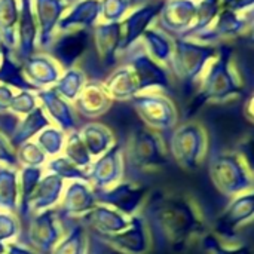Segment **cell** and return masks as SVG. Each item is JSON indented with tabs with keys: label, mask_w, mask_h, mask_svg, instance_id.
Here are the masks:
<instances>
[{
	"label": "cell",
	"mask_w": 254,
	"mask_h": 254,
	"mask_svg": "<svg viewBox=\"0 0 254 254\" xmlns=\"http://www.w3.org/2000/svg\"><path fill=\"white\" fill-rule=\"evenodd\" d=\"M141 216L152 243L161 250L183 252L207 234L202 208L190 195L153 192L146 198Z\"/></svg>",
	"instance_id": "obj_1"
},
{
	"label": "cell",
	"mask_w": 254,
	"mask_h": 254,
	"mask_svg": "<svg viewBox=\"0 0 254 254\" xmlns=\"http://www.w3.org/2000/svg\"><path fill=\"white\" fill-rule=\"evenodd\" d=\"M198 85V106L204 103H226L243 94L244 83L231 46H219L217 57L210 63Z\"/></svg>",
	"instance_id": "obj_2"
},
{
	"label": "cell",
	"mask_w": 254,
	"mask_h": 254,
	"mask_svg": "<svg viewBox=\"0 0 254 254\" xmlns=\"http://www.w3.org/2000/svg\"><path fill=\"white\" fill-rule=\"evenodd\" d=\"M210 179L216 189L234 198L254 189V174L237 150L219 152L210 161Z\"/></svg>",
	"instance_id": "obj_3"
},
{
	"label": "cell",
	"mask_w": 254,
	"mask_h": 254,
	"mask_svg": "<svg viewBox=\"0 0 254 254\" xmlns=\"http://www.w3.org/2000/svg\"><path fill=\"white\" fill-rule=\"evenodd\" d=\"M219 46L198 42L195 39H174V58L171 74L185 83H199L210 63L217 57Z\"/></svg>",
	"instance_id": "obj_4"
},
{
	"label": "cell",
	"mask_w": 254,
	"mask_h": 254,
	"mask_svg": "<svg viewBox=\"0 0 254 254\" xmlns=\"http://www.w3.org/2000/svg\"><path fill=\"white\" fill-rule=\"evenodd\" d=\"M171 158L185 170L199 168L208 152V134L199 122H186L177 125L168 138Z\"/></svg>",
	"instance_id": "obj_5"
},
{
	"label": "cell",
	"mask_w": 254,
	"mask_h": 254,
	"mask_svg": "<svg viewBox=\"0 0 254 254\" xmlns=\"http://www.w3.org/2000/svg\"><path fill=\"white\" fill-rule=\"evenodd\" d=\"M131 103L144 127L158 134H170L179 124L176 104L159 91L140 92L131 98Z\"/></svg>",
	"instance_id": "obj_6"
},
{
	"label": "cell",
	"mask_w": 254,
	"mask_h": 254,
	"mask_svg": "<svg viewBox=\"0 0 254 254\" xmlns=\"http://www.w3.org/2000/svg\"><path fill=\"white\" fill-rule=\"evenodd\" d=\"M64 237V228L57 208L33 213L27 217V229L22 234V244L36 254H52Z\"/></svg>",
	"instance_id": "obj_7"
},
{
	"label": "cell",
	"mask_w": 254,
	"mask_h": 254,
	"mask_svg": "<svg viewBox=\"0 0 254 254\" xmlns=\"http://www.w3.org/2000/svg\"><path fill=\"white\" fill-rule=\"evenodd\" d=\"M125 156L131 165L141 171L158 170L168 162V150L161 134L146 127L137 128L131 134Z\"/></svg>",
	"instance_id": "obj_8"
},
{
	"label": "cell",
	"mask_w": 254,
	"mask_h": 254,
	"mask_svg": "<svg viewBox=\"0 0 254 254\" xmlns=\"http://www.w3.org/2000/svg\"><path fill=\"white\" fill-rule=\"evenodd\" d=\"M122 55H127V64L134 70L140 92L146 91H167L173 86V74L162 64L156 63L144 51L141 42L138 40L132 48L125 51Z\"/></svg>",
	"instance_id": "obj_9"
},
{
	"label": "cell",
	"mask_w": 254,
	"mask_h": 254,
	"mask_svg": "<svg viewBox=\"0 0 254 254\" xmlns=\"http://www.w3.org/2000/svg\"><path fill=\"white\" fill-rule=\"evenodd\" d=\"M95 196L98 204L109 205L129 217L141 210L146 198L149 196V188L138 182L121 180L109 189L95 190Z\"/></svg>",
	"instance_id": "obj_10"
},
{
	"label": "cell",
	"mask_w": 254,
	"mask_h": 254,
	"mask_svg": "<svg viewBox=\"0 0 254 254\" xmlns=\"http://www.w3.org/2000/svg\"><path fill=\"white\" fill-rule=\"evenodd\" d=\"M198 0H165L155 25L173 39L185 37L196 21Z\"/></svg>",
	"instance_id": "obj_11"
},
{
	"label": "cell",
	"mask_w": 254,
	"mask_h": 254,
	"mask_svg": "<svg viewBox=\"0 0 254 254\" xmlns=\"http://www.w3.org/2000/svg\"><path fill=\"white\" fill-rule=\"evenodd\" d=\"M125 168V149L116 143L104 152L100 158L94 159L86 170L88 182L94 190H104L119 183L124 179Z\"/></svg>",
	"instance_id": "obj_12"
},
{
	"label": "cell",
	"mask_w": 254,
	"mask_h": 254,
	"mask_svg": "<svg viewBox=\"0 0 254 254\" xmlns=\"http://www.w3.org/2000/svg\"><path fill=\"white\" fill-rule=\"evenodd\" d=\"M161 0H150L140 6L132 7L125 18L119 22L121 25V55L132 48L144 34V31L155 25L159 10L162 7Z\"/></svg>",
	"instance_id": "obj_13"
},
{
	"label": "cell",
	"mask_w": 254,
	"mask_h": 254,
	"mask_svg": "<svg viewBox=\"0 0 254 254\" xmlns=\"http://www.w3.org/2000/svg\"><path fill=\"white\" fill-rule=\"evenodd\" d=\"M231 199L213 231L225 241H232L240 228L254 220V189Z\"/></svg>",
	"instance_id": "obj_14"
},
{
	"label": "cell",
	"mask_w": 254,
	"mask_h": 254,
	"mask_svg": "<svg viewBox=\"0 0 254 254\" xmlns=\"http://www.w3.org/2000/svg\"><path fill=\"white\" fill-rule=\"evenodd\" d=\"M252 19L253 18L250 15L238 13L232 9L223 7L207 30L201 31L199 34H196L195 37H190V39H195V40L204 42V43L217 45V42L243 36L244 31L247 30L249 24L252 22Z\"/></svg>",
	"instance_id": "obj_15"
},
{
	"label": "cell",
	"mask_w": 254,
	"mask_h": 254,
	"mask_svg": "<svg viewBox=\"0 0 254 254\" xmlns=\"http://www.w3.org/2000/svg\"><path fill=\"white\" fill-rule=\"evenodd\" d=\"M103 240L121 254H146L152 246L149 229L141 214L129 216L128 226L124 231Z\"/></svg>",
	"instance_id": "obj_16"
},
{
	"label": "cell",
	"mask_w": 254,
	"mask_h": 254,
	"mask_svg": "<svg viewBox=\"0 0 254 254\" xmlns=\"http://www.w3.org/2000/svg\"><path fill=\"white\" fill-rule=\"evenodd\" d=\"M21 71L34 91H39L52 88L61 77L64 68L55 57L36 52L21 63Z\"/></svg>",
	"instance_id": "obj_17"
},
{
	"label": "cell",
	"mask_w": 254,
	"mask_h": 254,
	"mask_svg": "<svg viewBox=\"0 0 254 254\" xmlns=\"http://www.w3.org/2000/svg\"><path fill=\"white\" fill-rule=\"evenodd\" d=\"M39 49V27L33 0H19V18L16 25V46L13 58L21 64Z\"/></svg>",
	"instance_id": "obj_18"
},
{
	"label": "cell",
	"mask_w": 254,
	"mask_h": 254,
	"mask_svg": "<svg viewBox=\"0 0 254 254\" xmlns=\"http://www.w3.org/2000/svg\"><path fill=\"white\" fill-rule=\"evenodd\" d=\"M33 6L39 27V48L51 49L57 39L58 22L70 3L67 0H33Z\"/></svg>",
	"instance_id": "obj_19"
},
{
	"label": "cell",
	"mask_w": 254,
	"mask_h": 254,
	"mask_svg": "<svg viewBox=\"0 0 254 254\" xmlns=\"http://www.w3.org/2000/svg\"><path fill=\"white\" fill-rule=\"evenodd\" d=\"M95 190L88 182H67L57 211L67 219H79L97 205Z\"/></svg>",
	"instance_id": "obj_20"
},
{
	"label": "cell",
	"mask_w": 254,
	"mask_h": 254,
	"mask_svg": "<svg viewBox=\"0 0 254 254\" xmlns=\"http://www.w3.org/2000/svg\"><path fill=\"white\" fill-rule=\"evenodd\" d=\"M128 220L129 217L104 204H97L92 210L77 219L86 231L97 234L100 238H107L124 231L128 226Z\"/></svg>",
	"instance_id": "obj_21"
},
{
	"label": "cell",
	"mask_w": 254,
	"mask_h": 254,
	"mask_svg": "<svg viewBox=\"0 0 254 254\" xmlns=\"http://www.w3.org/2000/svg\"><path fill=\"white\" fill-rule=\"evenodd\" d=\"M36 95L39 100V106L43 109L52 125L58 127L64 132L76 129V110L71 103L58 95L54 88L39 89L36 91Z\"/></svg>",
	"instance_id": "obj_22"
},
{
	"label": "cell",
	"mask_w": 254,
	"mask_h": 254,
	"mask_svg": "<svg viewBox=\"0 0 254 254\" xmlns=\"http://www.w3.org/2000/svg\"><path fill=\"white\" fill-rule=\"evenodd\" d=\"M100 0H76L58 22L60 33H71L82 28H94L100 22Z\"/></svg>",
	"instance_id": "obj_23"
},
{
	"label": "cell",
	"mask_w": 254,
	"mask_h": 254,
	"mask_svg": "<svg viewBox=\"0 0 254 254\" xmlns=\"http://www.w3.org/2000/svg\"><path fill=\"white\" fill-rule=\"evenodd\" d=\"M112 103L113 100L109 97L101 82L88 80L73 101V107L83 118L95 119L103 116L112 107Z\"/></svg>",
	"instance_id": "obj_24"
},
{
	"label": "cell",
	"mask_w": 254,
	"mask_h": 254,
	"mask_svg": "<svg viewBox=\"0 0 254 254\" xmlns=\"http://www.w3.org/2000/svg\"><path fill=\"white\" fill-rule=\"evenodd\" d=\"M64 186H65V182L61 177L52 173H45L33 196L30 198V202L27 207V217L33 213H40L45 210L57 208V205L61 201Z\"/></svg>",
	"instance_id": "obj_25"
},
{
	"label": "cell",
	"mask_w": 254,
	"mask_h": 254,
	"mask_svg": "<svg viewBox=\"0 0 254 254\" xmlns=\"http://www.w3.org/2000/svg\"><path fill=\"white\" fill-rule=\"evenodd\" d=\"M94 42L100 61L112 65L121 57V25L119 22H98L94 27Z\"/></svg>",
	"instance_id": "obj_26"
},
{
	"label": "cell",
	"mask_w": 254,
	"mask_h": 254,
	"mask_svg": "<svg viewBox=\"0 0 254 254\" xmlns=\"http://www.w3.org/2000/svg\"><path fill=\"white\" fill-rule=\"evenodd\" d=\"M140 42L149 57L171 71L174 58V39L170 34L162 31L159 27L152 25L144 31Z\"/></svg>",
	"instance_id": "obj_27"
},
{
	"label": "cell",
	"mask_w": 254,
	"mask_h": 254,
	"mask_svg": "<svg viewBox=\"0 0 254 254\" xmlns=\"http://www.w3.org/2000/svg\"><path fill=\"white\" fill-rule=\"evenodd\" d=\"M103 86L113 101H127L140 94L134 70L127 63L116 67L103 82Z\"/></svg>",
	"instance_id": "obj_28"
},
{
	"label": "cell",
	"mask_w": 254,
	"mask_h": 254,
	"mask_svg": "<svg viewBox=\"0 0 254 254\" xmlns=\"http://www.w3.org/2000/svg\"><path fill=\"white\" fill-rule=\"evenodd\" d=\"M51 125V121L49 118L46 116V113L43 112V109L39 106L36 107L31 113L22 116L18 119L12 134L7 137V141L9 144L12 146V149L15 150L18 146H21L22 143L25 141H30V140H34L36 135L45 129L46 127Z\"/></svg>",
	"instance_id": "obj_29"
},
{
	"label": "cell",
	"mask_w": 254,
	"mask_h": 254,
	"mask_svg": "<svg viewBox=\"0 0 254 254\" xmlns=\"http://www.w3.org/2000/svg\"><path fill=\"white\" fill-rule=\"evenodd\" d=\"M79 132L92 159L100 158L104 152H107L115 144V135L112 129L103 124L89 122L83 125L79 129Z\"/></svg>",
	"instance_id": "obj_30"
},
{
	"label": "cell",
	"mask_w": 254,
	"mask_h": 254,
	"mask_svg": "<svg viewBox=\"0 0 254 254\" xmlns=\"http://www.w3.org/2000/svg\"><path fill=\"white\" fill-rule=\"evenodd\" d=\"M18 18L19 0H0V42L12 54L16 46Z\"/></svg>",
	"instance_id": "obj_31"
},
{
	"label": "cell",
	"mask_w": 254,
	"mask_h": 254,
	"mask_svg": "<svg viewBox=\"0 0 254 254\" xmlns=\"http://www.w3.org/2000/svg\"><path fill=\"white\" fill-rule=\"evenodd\" d=\"M45 174L43 167H21L18 171V185H19V202L16 214L21 219H27V207L30 198L33 196L39 182Z\"/></svg>",
	"instance_id": "obj_32"
},
{
	"label": "cell",
	"mask_w": 254,
	"mask_h": 254,
	"mask_svg": "<svg viewBox=\"0 0 254 254\" xmlns=\"http://www.w3.org/2000/svg\"><path fill=\"white\" fill-rule=\"evenodd\" d=\"M19 202L18 170L0 167V211L15 213Z\"/></svg>",
	"instance_id": "obj_33"
},
{
	"label": "cell",
	"mask_w": 254,
	"mask_h": 254,
	"mask_svg": "<svg viewBox=\"0 0 254 254\" xmlns=\"http://www.w3.org/2000/svg\"><path fill=\"white\" fill-rule=\"evenodd\" d=\"M86 74L77 68V67H67L61 77L58 79V82L52 86L58 95H61L64 100H67L68 103L73 104V101L76 100V97L79 95V92L82 91V88L86 83Z\"/></svg>",
	"instance_id": "obj_34"
},
{
	"label": "cell",
	"mask_w": 254,
	"mask_h": 254,
	"mask_svg": "<svg viewBox=\"0 0 254 254\" xmlns=\"http://www.w3.org/2000/svg\"><path fill=\"white\" fill-rule=\"evenodd\" d=\"M88 243V231L76 222L57 244L52 254H86Z\"/></svg>",
	"instance_id": "obj_35"
},
{
	"label": "cell",
	"mask_w": 254,
	"mask_h": 254,
	"mask_svg": "<svg viewBox=\"0 0 254 254\" xmlns=\"http://www.w3.org/2000/svg\"><path fill=\"white\" fill-rule=\"evenodd\" d=\"M68 161H71L76 167L82 168V170H88L92 164V158L80 137L79 129H73L70 132H67L65 135V143H64V149L63 153Z\"/></svg>",
	"instance_id": "obj_36"
},
{
	"label": "cell",
	"mask_w": 254,
	"mask_h": 254,
	"mask_svg": "<svg viewBox=\"0 0 254 254\" xmlns=\"http://www.w3.org/2000/svg\"><path fill=\"white\" fill-rule=\"evenodd\" d=\"M43 170H46V173H52V174L61 177L64 182H88V173L85 170L76 167L64 155H58L55 158L48 159Z\"/></svg>",
	"instance_id": "obj_37"
},
{
	"label": "cell",
	"mask_w": 254,
	"mask_h": 254,
	"mask_svg": "<svg viewBox=\"0 0 254 254\" xmlns=\"http://www.w3.org/2000/svg\"><path fill=\"white\" fill-rule=\"evenodd\" d=\"M65 135H67V132H64L63 129H60L58 127L51 124L49 127H46L45 129H42L36 135L34 141L39 144V147L51 159V158H55V156L63 153L64 143H65Z\"/></svg>",
	"instance_id": "obj_38"
},
{
	"label": "cell",
	"mask_w": 254,
	"mask_h": 254,
	"mask_svg": "<svg viewBox=\"0 0 254 254\" xmlns=\"http://www.w3.org/2000/svg\"><path fill=\"white\" fill-rule=\"evenodd\" d=\"M223 9L220 0H198V12H196V21L193 24V27L190 28V31L185 36L188 39L195 37L196 34H199L201 31L207 30L213 21L216 19V16L219 15V12Z\"/></svg>",
	"instance_id": "obj_39"
},
{
	"label": "cell",
	"mask_w": 254,
	"mask_h": 254,
	"mask_svg": "<svg viewBox=\"0 0 254 254\" xmlns=\"http://www.w3.org/2000/svg\"><path fill=\"white\" fill-rule=\"evenodd\" d=\"M201 240H202V250L205 254H253L249 246L225 241L220 237H217L214 232H207Z\"/></svg>",
	"instance_id": "obj_40"
},
{
	"label": "cell",
	"mask_w": 254,
	"mask_h": 254,
	"mask_svg": "<svg viewBox=\"0 0 254 254\" xmlns=\"http://www.w3.org/2000/svg\"><path fill=\"white\" fill-rule=\"evenodd\" d=\"M15 156L19 167H45L49 159L34 140L25 141L18 146L15 149Z\"/></svg>",
	"instance_id": "obj_41"
},
{
	"label": "cell",
	"mask_w": 254,
	"mask_h": 254,
	"mask_svg": "<svg viewBox=\"0 0 254 254\" xmlns=\"http://www.w3.org/2000/svg\"><path fill=\"white\" fill-rule=\"evenodd\" d=\"M100 22H121L132 9V0H100Z\"/></svg>",
	"instance_id": "obj_42"
},
{
	"label": "cell",
	"mask_w": 254,
	"mask_h": 254,
	"mask_svg": "<svg viewBox=\"0 0 254 254\" xmlns=\"http://www.w3.org/2000/svg\"><path fill=\"white\" fill-rule=\"evenodd\" d=\"M36 107H39V100L36 95V91H16L10 106H9V113L22 118L28 113H31Z\"/></svg>",
	"instance_id": "obj_43"
},
{
	"label": "cell",
	"mask_w": 254,
	"mask_h": 254,
	"mask_svg": "<svg viewBox=\"0 0 254 254\" xmlns=\"http://www.w3.org/2000/svg\"><path fill=\"white\" fill-rule=\"evenodd\" d=\"M21 235V225L15 213L0 211V240L3 243L15 241Z\"/></svg>",
	"instance_id": "obj_44"
},
{
	"label": "cell",
	"mask_w": 254,
	"mask_h": 254,
	"mask_svg": "<svg viewBox=\"0 0 254 254\" xmlns=\"http://www.w3.org/2000/svg\"><path fill=\"white\" fill-rule=\"evenodd\" d=\"M0 167H9V168H15V170L21 168L16 161L15 150L12 149L7 138L1 132H0Z\"/></svg>",
	"instance_id": "obj_45"
},
{
	"label": "cell",
	"mask_w": 254,
	"mask_h": 254,
	"mask_svg": "<svg viewBox=\"0 0 254 254\" xmlns=\"http://www.w3.org/2000/svg\"><path fill=\"white\" fill-rule=\"evenodd\" d=\"M15 92H16V89L0 82V115L9 113V106H10V101H12Z\"/></svg>",
	"instance_id": "obj_46"
},
{
	"label": "cell",
	"mask_w": 254,
	"mask_h": 254,
	"mask_svg": "<svg viewBox=\"0 0 254 254\" xmlns=\"http://www.w3.org/2000/svg\"><path fill=\"white\" fill-rule=\"evenodd\" d=\"M237 152L243 156V159L247 162L249 168L253 171L254 174V138L246 141V144L241 146V149H238Z\"/></svg>",
	"instance_id": "obj_47"
},
{
	"label": "cell",
	"mask_w": 254,
	"mask_h": 254,
	"mask_svg": "<svg viewBox=\"0 0 254 254\" xmlns=\"http://www.w3.org/2000/svg\"><path fill=\"white\" fill-rule=\"evenodd\" d=\"M228 9H232L238 13L250 15L252 12H254V0H235L234 4Z\"/></svg>",
	"instance_id": "obj_48"
},
{
	"label": "cell",
	"mask_w": 254,
	"mask_h": 254,
	"mask_svg": "<svg viewBox=\"0 0 254 254\" xmlns=\"http://www.w3.org/2000/svg\"><path fill=\"white\" fill-rule=\"evenodd\" d=\"M4 254H36L33 250H30L27 246H24L22 243H6V252Z\"/></svg>",
	"instance_id": "obj_49"
},
{
	"label": "cell",
	"mask_w": 254,
	"mask_h": 254,
	"mask_svg": "<svg viewBox=\"0 0 254 254\" xmlns=\"http://www.w3.org/2000/svg\"><path fill=\"white\" fill-rule=\"evenodd\" d=\"M244 115L250 122L254 124V92L247 98V103L244 106Z\"/></svg>",
	"instance_id": "obj_50"
},
{
	"label": "cell",
	"mask_w": 254,
	"mask_h": 254,
	"mask_svg": "<svg viewBox=\"0 0 254 254\" xmlns=\"http://www.w3.org/2000/svg\"><path fill=\"white\" fill-rule=\"evenodd\" d=\"M244 39L249 42V43H252L254 45V18L252 19V22L249 24V27H247V30L244 31Z\"/></svg>",
	"instance_id": "obj_51"
},
{
	"label": "cell",
	"mask_w": 254,
	"mask_h": 254,
	"mask_svg": "<svg viewBox=\"0 0 254 254\" xmlns=\"http://www.w3.org/2000/svg\"><path fill=\"white\" fill-rule=\"evenodd\" d=\"M234 1H235V0H220V3H222L223 7H231V6L234 4Z\"/></svg>",
	"instance_id": "obj_52"
},
{
	"label": "cell",
	"mask_w": 254,
	"mask_h": 254,
	"mask_svg": "<svg viewBox=\"0 0 254 254\" xmlns=\"http://www.w3.org/2000/svg\"><path fill=\"white\" fill-rule=\"evenodd\" d=\"M4 252H6V243L0 240V254H4Z\"/></svg>",
	"instance_id": "obj_53"
},
{
	"label": "cell",
	"mask_w": 254,
	"mask_h": 254,
	"mask_svg": "<svg viewBox=\"0 0 254 254\" xmlns=\"http://www.w3.org/2000/svg\"><path fill=\"white\" fill-rule=\"evenodd\" d=\"M4 51H6V48L1 45V42H0V63H1V58H3V54H4Z\"/></svg>",
	"instance_id": "obj_54"
},
{
	"label": "cell",
	"mask_w": 254,
	"mask_h": 254,
	"mask_svg": "<svg viewBox=\"0 0 254 254\" xmlns=\"http://www.w3.org/2000/svg\"><path fill=\"white\" fill-rule=\"evenodd\" d=\"M68 3H73V1H76V0H67Z\"/></svg>",
	"instance_id": "obj_55"
},
{
	"label": "cell",
	"mask_w": 254,
	"mask_h": 254,
	"mask_svg": "<svg viewBox=\"0 0 254 254\" xmlns=\"http://www.w3.org/2000/svg\"><path fill=\"white\" fill-rule=\"evenodd\" d=\"M109 254H110V253H109ZM112 254H121V253H112Z\"/></svg>",
	"instance_id": "obj_56"
},
{
	"label": "cell",
	"mask_w": 254,
	"mask_h": 254,
	"mask_svg": "<svg viewBox=\"0 0 254 254\" xmlns=\"http://www.w3.org/2000/svg\"><path fill=\"white\" fill-rule=\"evenodd\" d=\"M161 1H165V0H161Z\"/></svg>",
	"instance_id": "obj_57"
}]
</instances>
